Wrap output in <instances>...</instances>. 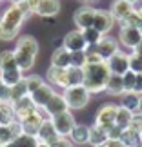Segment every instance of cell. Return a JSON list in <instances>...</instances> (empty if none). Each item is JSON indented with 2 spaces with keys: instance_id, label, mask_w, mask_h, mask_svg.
Masks as SVG:
<instances>
[{
  "instance_id": "47",
  "label": "cell",
  "mask_w": 142,
  "mask_h": 147,
  "mask_svg": "<svg viewBox=\"0 0 142 147\" xmlns=\"http://www.w3.org/2000/svg\"><path fill=\"white\" fill-rule=\"evenodd\" d=\"M37 147H51V145H49V144H44V142H38Z\"/></svg>"
},
{
  "instance_id": "48",
  "label": "cell",
  "mask_w": 142,
  "mask_h": 147,
  "mask_svg": "<svg viewBox=\"0 0 142 147\" xmlns=\"http://www.w3.org/2000/svg\"><path fill=\"white\" fill-rule=\"evenodd\" d=\"M2 147H16V145H15L13 142H11V144H7V145H2Z\"/></svg>"
},
{
  "instance_id": "3",
  "label": "cell",
  "mask_w": 142,
  "mask_h": 147,
  "mask_svg": "<svg viewBox=\"0 0 142 147\" xmlns=\"http://www.w3.org/2000/svg\"><path fill=\"white\" fill-rule=\"evenodd\" d=\"M15 60L18 67L22 71H29L33 64H35V58L38 55V42L35 36L24 35L16 40V47H15Z\"/></svg>"
},
{
  "instance_id": "37",
  "label": "cell",
  "mask_w": 142,
  "mask_h": 147,
  "mask_svg": "<svg viewBox=\"0 0 142 147\" xmlns=\"http://www.w3.org/2000/svg\"><path fill=\"white\" fill-rule=\"evenodd\" d=\"M20 4V7L24 9V13L27 15V18L37 11V5H38V0H22V2H18Z\"/></svg>"
},
{
  "instance_id": "7",
  "label": "cell",
  "mask_w": 142,
  "mask_h": 147,
  "mask_svg": "<svg viewBox=\"0 0 142 147\" xmlns=\"http://www.w3.org/2000/svg\"><path fill=\"white\" fill-rule=\"evenodd\" d=\"M118 40L122 42L124 47L128 49H135L142 42V33L139 27H131V26H120V33H118Z\"/></svg>"
},
{
  "instance_id": "34",
  "label": "cell",
  "mask_w": 142,
  "mask_h": 147,
  "mask_svg": "<svg viewBox=\"0 0 142 147\" xmlns=\"http://www.w3.org/2000/svg\"><path fill=\"white\" fill-rule=\"evenodd\" d=\"M135 80H137V73H133L131 69L126 71L122 75V82H124V93H129L135 89Z\"/></svg>"
},
{
  "instance_id": "30",
  "label": "cell",
  "mask_w": 142,
  "mask_h": 147,
  "mask_svg": "<svg viewBox=\"0 0 142 147\" xmlns=\"http://www.w3.org/2000/svg\"><path fill=\"white\" fill-rule=\"evenodd\" d=\"M82 82H84V71H82V67H75V65L67 67V87H71V86H82Z\"/></svg>"
},
{
  "instance_id": "31",
  "label": "cell",
  "mask_w": 142,
  "mask_h": 147,
  "mask_svg": "<svg viewBox=\"0 0 142 147\" xmlns=\"http://www.w3.org/2000/svg\"><path fill=\"white\" fill-rule=\"evenodd\" d=\"M26 94H29V93H27V86H26L24 78H22L18 84H15V86L9 87V102L11 104L16 102V100H20L22 96H26Z\"/></svg>"
},
{
  "instance_id": "22",
  "label": "cell",
  "mask_w": 142,
  "mask_h": 147,
  "mask_svg": "<svg viewBox=\"0 0 142 147\" xmlns=\"http://www.w3.org/2000/svg\"><path fill=\"white\" fill-rule=\"evenodd\" d=\"M51 65H56V67H69L71 65V53L67 51L64 46L62 47H56L51 55Z\"/></svg>"
},
{
  "instance_id": "41",
  "label": "cell",
  "mask_w": 142,
  "mask_h": 147,
  "mask_svg": "<svg viewBox=\"0 0 142 147\" xmlns=\"http://www.w3.org/2000/svg\"><path fill=\"white\" fill-rule=\"evenodd\" d=\"M0 102H9V87L0 78Z\"/></svg>"
},
{
  "instance_id": "40",
  "label": "cell",
  "mask_w": 142,
  "mask_h": 147,
  "mask_svg": "<svg viewBox=\"0 0 142 147\" xmlns=\"http://www.w3.org/2000/svg\"><path fill=\"white\" fill-rule=\"evenodd\" d=\"M51 147H73V144H71V140L67 136H58L53 144H51Z\"/></svg>"
},
{
  "instance_id": "6",
  "label": "cell",
  "mask_w": 142,
  "mask_h": 147,
  "mask_svg": "<svg viewBox=\"0 0 142 147\" xmlns=\"http://www.w3.org/2000/svg\"><path fill=\"white\" fill-rule=\"evenodd\" d=\"M117 111H118V105L115 104H104L96 111V116H95V123L104 129H109L111 125H115V118H117Z\"/></svg>"
},
{
  "instance_id": "33",
  "label": "cell",
  "mask_w": 142,
  "mask_h": 147,
  "mask_svg": "<svg viewBox=\"0 0 142 147\" xmlns=\"http://www.w3.org/2000/svg\"><path fill=\"white\" fill-rule=\"evenodd\" d=\"M16 147H37L38 145V138L37 136H33V134H26V133H22L20 136H16L15 138V142H13Z\"/></svg>"
},
{
  "instance_id": "23",
  "label": "cell",
  "mask_w": 142,
  "mask_h": 147,
  "mask_svg": "<svg viewBox=\"0 0 142 147\" xmlns=\"http://www.w3.org/2000/svg\"><path fill=\"white\" fill-rule=\"evenodd\" d=\"M140 100H142L140 93H135V91L124 93L122 94V107L129 109L131 113H140Z\"/></svg>"
},
{
  "instance_id": "19",
  "label": "cell",
  "mask_w": 142,
  "mask_h": 147,
  "mask_svg": "<svg viewBox=\"0 0 142 147\" xmlns=\"http://www.w3.org/2000/svg\"><path fill=\"white\" fill-rule=\"evenodd\" d=\"M60 11V2L58 0H38V5H37V11L35 13L38 16H55L56 13Z\"/></svg>"
},
{
  "instance_id": "42",
  "label": "cell",
  "mask_w": 142,
  "mask_h": 147,
  "mask_svg": "<svg viewBox=\"0 0 142 147\" xmlns=\"http://www.w3.org/2000/svg\"><path fill=\"white\" fill-rule=\"evenodd\" d=\"M122 131H124V129H120L118 125H111L109 129H107V136H109V138H120Z\"/></svg>"
},
{
  "instance_id": "14",
  "label": "cell",
  "mask_w": 142,
  "mask_h": 147,
  "mask_svg": "<svg viewBox=\"0 0 142 147\" xmlns=\"http://www.w3.org/2000/svg\"><path fill=\"white\" fill-rule=\"evenodd\" d=\"M46 78H48V82L51 84V86L66 89L67 87V67L51 65L48 69V73H46Z\"/></svg>"
},
{
  "instance_id": "45",
  "label": "cell",
  "mask_w": 142,
  "mask_h": 147,
  "mask_svg": "<svg viewBox=\"0 0 142 147\" xmlns=\"http://www.w3.org/2000/svg\"><path fill=\"white\" fill-rule=\"evenodd\" d=\"M133 11L137 13L140 18H142V0H137V2L133 4Z\"/></svg>"
},
{
  "instance_id": "53",
  "label": "cell",
  "mask_w": 142,
  "mask_h": 147,
  "mask_svg": "<svg viewBox=\"0 0 142 147\" xmlns=\"http://www.w3.org/2000/svg\"><path fill=\"white\" fill-rule=\"evenodd\" d=\"M139 147H142V140H140V144H139Z\"/></svg>"
},
{
  "instance_id": "50",
  "label": "cell",
  "mask_w": 142,
  "mask_h": 147,
  "mask_svg": "<svg viewBox=\"0 0 142 147\" xmlns=\"http://www.w3.org/2000/svg\"><path fill=\"white\" fill-rule=\"evenodd\" d=\"M82 2H86V4H89V2H95V0H82Z\"/></svg>"
},
{
  "instance_id": "52",
  "label": "cell",
  "mask_w": 142,
  "mask_h": 147,
  "mask_svg": "<svg viewBox=\"0 0 142 147\" xmlns=\"http://www.w3.org/2000/svg\"><path fill=\"white\" fill-rule=\"evenodd\" d=\"M139 29H140V33H142V24H140V26H139Z\"/></svg>"
},
{
  "instance_id": "1",
  "label": "cell",
  "mask_w": 142,
  "mask_h": 147,
  "mask_svg": "<svg viewBox=\"0 0 142 147\" xmlns=\"http://www.w3.org/2000/svg\"><path fill=\"white\" fill-rule=\"evenodd\" d=\"M84 71V82L82 86L88 89L89 93H102L106 91V84L109 80V67L107 62H96V64H86L82 67Z\"/></svg>"
},
{
  "instance_id": "49",
  "label": "cell",
  "mask_w": 142,
  "mask_h": 147,
  "mask_svg": "<svg viewBox=\"0 0 142 147\" xmlns=\"http://www.w3.org/2000/svg\"><path fill=\"white\" fill-rule=\"evenodd\" d=\"M18 2H22V0H11V4H18Z\"/></svg>"
},
{
  "instance_id": "29",
  "label": "cell",
  "mask_w": 142,
  "mask_h": 147,
  "mask_svg": "<svg viewBox=\"0 0 142 147\" xmlns=\"http://www.w3.org/2000/svg\"><path fill=\"white\" fill-rule=\"evenodd\" d=\"M133 115L135 113H131L129 109H126V107H118V111H117V118H115V125H118L120 129H128L129 127V123H131L133 120Z\"/></svg>"
},
{
  "instance_id": "16",
  "label": "cell",
  "mask_w": 142,
  "mask_h": 147,
  "mask_svg": "<svg viewBox=\"0 0 142 147\" xmlns=\"http://www.w3.org/2000/svg\"><path fill=\"white\" fill-rule=\"evenodd\" d=\"M53 94H55L53 87L48 86V84L44 82L40 87L35 89V91L29 94V96H31V100H33V102H35V105H37V107H44V105H46L48 102H49V98L53 96Z\"/></svg>"
},
{
  "instance_id": "20",
  "label": "cell",
  "mask_w": 142,
  "mask_h": 147,
  "mask_svg": "<svg viewBox=\"0 0 142 147\" xmlns=\"http://www.w3.org/2000/svg\"><path fill=\"white\" fill-rule=\"evenodd\" d=\"M44 109L48 111V115L49 116H55V115H58V113H64L67 111V104H66V100L62 94H53V96L49 98V102L46 105H44Z\"/></svg>"
},
{
  "instance_id": "24",
  "label": "cell",
  "mask_w": 142,
  "mask_h": 147,
  "mask_svg": "<svg viewBox=\"0 0 142 147\" xmlns=\"http://www.w3.org/2000/svg\"><path fill=\"white\" fill-rule=\"evenodd\" d=\"M16 120L15 109L11 102H0V125H9Z\"/></svg>"
},
{
  "instance_id": "43",
  "label": "cell",
  "mask_w": 142,
  "mask_h": 147,
  "mask_svg": "<svg viewBox=\"0 0 142 147\" xmlns=\"http://www.w3.org/2000/svg\"><path fill=\"white\" fill-rule=\"evenodd\" d=\"M106 147H126V145H124V142L120 138H109L106 142Z\"/></svg>"
},
{
  "instance_id": "21",
  "label": "cell",
  "mask_w": 142,
  "mask_h": 147,
  "mask_svg": "<svg viewBox=\"0 0 142 147\" xmlns=\"http://www.w3.org/2000/svg\"><path fill=\"white\" fill-rule=\"evenodd\" d=\"M109 140V136H107V129L100 127V125H91L89 127V142L93 147H100V145H106V142Z\"/></svg>"
},
{
  "instance_id": "44",
  "label": "cell",
  "mask_w": 142,
  "mask_h": 147,
  "mask_svg": "<svg viewBox=\"0 0 142 147\" xmlns=\"http://www.w3.org/2000/svg\"><path fill=\"white\" fill-rule=\"evenodd\" d=\"M133 91L142 94V73H137V80H135V89Z\"/></svg>"
},
{
  "instance_id": "32",
  "label": "cell",
  "mask_w": 142,
  "mask_h": 147,
  "mask_svg": "<svg viewBox=\"0 0 142 147\" xmlns=\"http://www.w3.org/2000/svg\"><path fill=\"white\" fill-rule=\"evenodd\" d=\"M80 31H82L84 38H86V44H88V47H93L95 44H99V40H100L102 36H104L100 31H96L93 26H91V27H86V29H80Z\"/></svg>"
},
{
  "instance_id": "51",
  "label": "cell",
  "mask_w": 142,
  "mask_h": 147,
  "mask_svg": "<svg viewBox=\"0 0 142 147\" xmlns=\"http://www.w3.org/2000/svg\"><path fill=\"white\" fill-rule=\"evenodd\" d=\"M128 2H129V4H135V2H137V0H128Z\"/></svg>"
},
{
  "instance_id": "35",
  "label": "cell",
  "mask_w": 142,
  "mask_h": 147,
  "mask_svg": "<svg viewBox=\"0 0 142 147\" xmlns=\"http://www.w3.org/2000/svg\"><path fill=\"white\" fill-rule=\"evenodd\" d=\"M24 82H26V86H27V93H33L35 89H38L44 84V80L38 75H31V76H27V78H24Z\"/></svg>"
},
{
  "instance_id": "36",
  "label": "cell",
  "mask_w": 142,
  "mask_h": 147,
  "mask_svg": "<svg viewBox=\"0 0 142 147\" xmlns=\"http://www.w3.org/2000/svg\"><path fill=\"white\" fill-rule=\"evenodd\" d=\"M71 65H75V67L86 65V51H73L71 53Z\"/></svg>"
},
{
  "instance_id": "28",
  "label": "cell",
  "mask_w": 142,
  "mask_h": 147,
  "mask_svg": "<svg viewBox=\"0 0 142 147\" xmlns=\"http://www.w3.org/2000/svg\"><path fill=\"white\" fill-rule=\"evenodd\" d=\"M11 69H20L15 60V53L9 49L2 51L0 53V71H11Z\"/></svg>"
},
{
  "instance_id": "11",
  "label": "cell",
  "mask_w": 142,
  "mask_h": 147,
  "mask_svg": "<svg viewBox=\"0 0 142 147\" xmlns=\"http://www.w3.org/2000/svg\"><path fill=\"white\" fill-rule=\"evenodd\" d=\"M13 109H15V115H16V120H24L26 116H29L33 115V113L37 111V105H35V102L31 100L29 94H26V96H22L20 100H16L13 102Z\"/></svg>"
},
{
  "instance_id": "10",
  "label": "cell",
  "mask_w": 142,
  "mask_h": 147,
  "mask_svg": "<svg viewBox=\"0 0 142 147\" xmlns=\"http://www.w3.org/2000/svg\"><path fill=\"white\" fill-rule=\"evenodd\" d=\"M113 24H115V18L109 11L104 9H95V18H93V27L96 31H100L102 35H106L107 31H111Z\"/></svg>"
},
{
  "instance_id": "4",
  "label": "cell",
  "mask_w": 142,
  "mask_h": 147,
  "mask_svg": "<svg viewBox=\"0 0 142 147\" xmlns=\"http://www.w3.org/2000/svg\"><path fill=\"white\" fill-rule=\"evenodd\" d=\"M62 96H64L66 104H67V109H84L89 102L91 93L84 86H71V87L64 89Z\"/></svg>"
},
{
  "instance_id": "25",
  "label": "cell",
  "mask_w": 142,
  "mask_h": 147,
  "mask_svg": "<svg viewBox=\"0 0 142 147\" xmlns=\"http://www.w3.org/2000/svg\"><path fill=\"white\" fill-rule=\"evenodd\" d=\"M106 91L113 94V96H120L124 94V82H122V76L120 75H109V80L106 84Z\"/></svg>"
},
{
  "instance_id": "27",
  "label": "cell",
  "mask_w": 142,
  "mask_h": 147,
  "mask_svg": "<svg viewBox=\"0 0 142 147\" xmlns=\"http://www.w3.org/2000/svg\"><path fill=\"white\" fill-rule=\"evenodd\" d=\"M120 140L124 142V145H126V147H139L140 140H142V134L139 131H135V129L128 127V129H124V131H122Z\"/></svg>"
},
{
  "instance_id": "13",
  "label": "cell",
  "mask_w": 142,
  "mask_h": 147,
  "mask_svg": "<svg viewBox=\"0 0 142 147\" xmlns=\"http://www.w3.org/2000/svg\"><path fill=\"white\" fill-rule=\"evenodd\" d=\"M93 18H95V9L89 7V5H82L75 11L73 15V20L78 29H86V27H91L93 26Z\"/></svg>"
},
{
  "instance_id": "18",
  "label": "cell",
  "mask_w": 142,
  "mask_h": 147,
  "mask_svg": "<svg viewBox=\"0 0 142 147\" xmlns=\"http://www.w3.org/2000/svg\"><path fill=\"white\" fill-rule=\"evenodd\" d=\"M109 13L113 15V18L115 20H124L128 15H131L133 13V4H129L128 0H115V2L111 4V9H109Z\"/></svg>"
},
{
  "instance_id": "17",
  "label": "cell",
  "mask_w": 142,
  "mask_h": 147,
  "mask_svg": "<svg viewBox=\"0 0 142 147\" xmlns=\"http://www.w3.org/2000/svg\"><path fill=\"white\" fill-rule=\"evenodd\" d=\"M42 118L40 115L35 111L33 115L29 116H26L24 120H20V125H22V133H26V134H33V136H37V133H38V129H40L42 125Z\"/></svg>"
},
{
  "instance_id": "12",
  "label": "cell",
  "mask_w": 142,
  "mask_h": 147,
  "mask_svg": "<svg viewBox=\"0 0 142 147\" xmlns=\"http://www.w3.org/2000/svg\"><path fill=\"white\" fill-rule=\"evenodd\" d=\"M93 49L102 56V60H107L109 56H113L118 51V44H117L115 38H111V36H102L99 40V44L93 46Z\"/></svg>"
},
{
  "instance_id": "46",
  "label": "cell",
  "mask_w": 142,
  "mask_h": 147,
  "mask_svg": "<svg viewBox=\"0 0 142 147\" xmlns=\"http://www.w3.org/2000/svg\"><path fill=\"white\" fill-rule=\"evenodd\" d=\"M133 53H137L139 56H142V42H140V44H139V46H137V47H135V49H133Z\"/></svg>"
},
{
  "instance_id": "9",
  "label": "cell",
  "mask_w": 142,
  "mask_h": 147,
  "mask_svg": "<svg viewBox=\"0 0 142 147\" xmlns=\"http://www.w3.org/2000/svg\"><path fill=\"white\" fill-rule=\"evenodd\" d=\"M62 46L69 51V53H73V51H86L88 49L86 38H84V35H82L80 29H75V31H69V33H67V35L64 36Z\"/></svg>"
},
{
  "instance_id": "8",
  "label": "cell",
  "mask_w": 142,
  "mask_h": 147,
  "mask_svg": "<svg viewBox=\"0 0 142 147\" xmlns=\"http://www.w3.org/2000/svg\"><path fill=\"white\" fill-rule=\"evenodd\" d=\"M107 62V67L113 75H124L126 71H129V55L124 53V51H117L113 56L106 60Z\"/></svg>"
},
{
  "instance_id": "15",
  "label": "cell",
  "mask_w": 142,
  "mask_h": 147,
  "mask_svg": "<svg viewBox=\"0 0 142 147\" xmlns=\"http://www.w3.org/2000/svg\"><path fill=\"white\" fill-rule=\"evenodd\" d=\"M37 138H38V142L49 144V145L58 138V133H56V129L53 125V122H51V118L42 122V125H40V129H38V133H37Z\"/></svg>"
},
{
  "instance_id": "2",
  "label": "cell",
  "mask_w": 142,
  "mask_h": 147,
  "mask_svg": "<svg viewBox=\"0 0 142 147\" xmlns=\"http://www.w3.org/2000/svg\"><path fill=\"white\" fill-rule=\"evenodd\" d=\"M26 18L27 15L20 7V4H11L0 16V40H13Z\"/></svg>"
},
{
  "instance_id": "5",
  "label": "cell",
  "mask_w": 142,
  "mask_h": 147,
  "mask_svg": "<svg viewBox=\"0 0 142 147\" xmlns=\"http://www.w3.org/2000/svg\"><path fill=\"white\" fill-rule=\"evenodd\" d=\"M51 122H53V125L56 129V133H58V136H69L73 127L77 125L75 123V118H73L71 111L67 109L64 113H58V115L51 116Z\"/></svg>"
},
{
  "instance_id": "26",
  "label": "cell",
  "mask_w": 142,
  "mask_h": 147,
  "mask_svg": "<svg viewBox=\"0 0 142 147\" xmlns=\"http://www.w3.org/2000/svg\"><path fill=\"white\" fill-rule=\"evenodd\" d=\"M71 142L73 144H88L89 142V127L82 125V123H77L71 131Z\"/></svg>"
},
{
  "instance_id": "39",
  "label": "cell",
  "mask_w": 142,
  "mask_h": 147,
  "mask_svg": "<svg viewBox=\"0 0 142 147\" xmlns=\"http://www.w3.org/2000/svg\"><path fill=\"white\" fill-rule=\"evenodd\" d=\"M140 24H142V18H140V16H139L137 13H135V11H133L131 15H128L124 20H120V26H131V27H139Z\"/></svg>"
},
{
  "instance_id": "38",
  "label": "cell",
  "mask_w": 142,
  "mask_h": 147,
  "mask_svg": "<svg viewBox=\"0 0 142 147\" xmlns=\"http://www.w3.org/2000/svg\"><path fill=\"white\" fill-rule=\"evenodd\" d=\"M129 69L133 73H142V56H139L137 53L129 55Z\"/></svg>"
}]
</instances>
